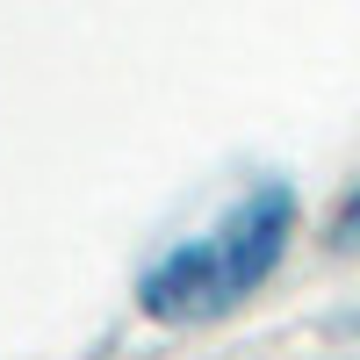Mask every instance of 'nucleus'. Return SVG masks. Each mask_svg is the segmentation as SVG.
Returning a JSON list of instances; mask_svg holds the SVG:
<instances>
[{
	"label": "nucleus",
	"instance_id": "nucleus-1",
	"mask_svg": "<svg viewBox=\"0 0 360 360\" xmlns=\"http://www.w3.org/2000/svg\"><path fill=\"white\" fill-rule=\"evenodd\" d=\"M295 224H303L295 188L288 180H259L209 231L166 245L144 266L137 274V310L152 324H217V317H231L245 295H259L274 281V266L288 259Z\"/></svg>",
	"mask_w": 360,
	"mask_h": 360
},
{
	"label": "nucleus",
	"instance_id": "nucleus-2",
	"mask_svg": "<svg viewBox=\"0 0 360 360\" xmlns=\"http://www.w3.org/2000/svg\"><path fill=\"white\" fill-rule=\"evenodd\" d=\"M324 245H332V252H360V173H353V188L339 195L332 224H324Z\"/></svg>",
	"mask_w": 360,
	"mask_h": 360
}]
</instances>
